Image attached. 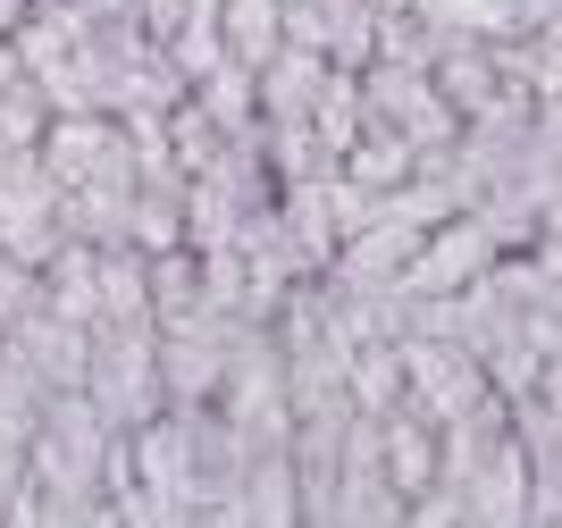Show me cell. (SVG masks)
I'll use <instances>...</instances> for the list:
<instances>
[{
  "label": "cell",
  "mask_w": 562,
  "mask_h": 528,
  "mask_svg": "<svg viewBox=\"0 0 562 528\" xmlns=\"http://www.w3.org/2000/svg\"><path fill=\"white\" fill-rule=\"evenodd\" d=\"M303 126L319 135V151H328V160H345V151H352V135H361V85L328 68V85H319V101H311V117H303Z\"/></svg>",
  "instance_id": "17"
},
{
  "label": "cell",
  "mask_w": 562,
  "mask_h": 528,
  "mask_svg": "<svg viewBox=\"0 0 562 528\" xmlns=\"http://www.w3.org/2000/svg\"><path fill=\"white\" fill-rule=\"evenodd\" d=\"M34 311H43V269H18V260H0V336H18Z\"/></svg>",
  "instance_id": "20"
},
{
  "label": "cell",
  "mask_w": 562,
  "mask_h": 528,
  "mask_svg": "<svg viewBox=\"0 0 562 528\" xmlns=\"http://www.w3.org/2000/svg\"><path fill=\"white\" fill-rule=\"evenodd\" d=\"M361 85V126H378V135H403L420 160H437V151H453V135H462V117L437 101V85H428V68H395V59H370V68L352 76Z\"/></svg>",
  "instance_id": "3"
},
{
  "label": "cell",
  "mask_w": 562,
  "mask_h": 528,
  "mask_svg": "<svg viewBox=\"0 0 562 528\" xmlns=\"http://www.w3.org/2000/svg\"><path fill=\"white\" fill-rule=\"evenodd\" d=\"M85 403L101 412V428L110 437H135L143 419H160V336L143 319H101L93 336H85Z\"/></svg>",
  "instance_id": "1"
},
{
  "label": "cell",
  "mask_w": 562,
  "mask_h": 528,
  "mask_svg": "<svg viewBox=\"0 0 562 528\" xmlns=\"http://www.w3.org/2000/svg\"><path fill=\"white\" fill-rule=\"evenodd\" d=\"M43 311L85 327V336L101 327V252L93 244H59V252L43 260Z\"/></svg>",
  "instance_id": "9"
},
{
  "label": "cell",
  "mask_w": 562,
  "mask_h": 528,
  "mask_svg": "<svg viewBox=\"0 0 562 528\" xmlns=\"http://www.w3.org/2000/svg\"><path fill=\"white\" fill-rule=\"evenodd\" d=\"M110 428L85 394H50L34 437H25V479L43 495H76V504H101V470H110Z\"/></svg>",
  "instance_id": "2"
},
{
  "label": "cell",
  "mask_w": 562,
  "mask_h": 528,
  "mask_svg": "<svg viewBox=\"0 0 562 528\" xmlns=\"http://www.w3.org/2000/svg\"><path fill=\"white\" fill-rule=\"evenodd\" d=\"M412 25L428 43H504L520 34V0H412Z\"/></svg>",
  "instance_id": "11"
},
{
  "label": "cell",
  "mask_w": 562,
  "mask_h": 528,
  "mask_svg": "<svg viewBox=\"0 0 562 528\" xmlns=\"http://www.w3.org/2000/svg\"><path fill=\"white\" fill-rule=\"evenodd\" d=\"M143 285H151V327L218 319L211 294H202V260H193V252H160V260H143Z\"/></svg>",
  "instance_id": "13"
},
{
  "label": "cell",
  "mask_w": 562,
  "mask_h": 528,
  "mask_svg": "<svg viewBox=\"0 0 562 528\" xmlns=\"http://www.w3.org/2000/svg\"><path fill=\"white\" fill-rule=\"evenodd\" d=\"M101 319H143V327H151L143 252H126V244H110V252H101Z\"/></svg>",
  "instance_id": "19"
},
{
  "label": "cell",
  "mask_w": 562,
  "mask_h": 528,
  "mask_svg": "<svg viewBox=\"0 0 562 528\" xmlns=\"http://www.w3.org/2000/svg\"><path fill=\"white\" fill-rule=\"evenodd\" d=\"M34 9V0H0V34H18V18Z\"/></svg>",
  "instance_id": "23"
},
{
  "label": "cell",
  "mask_w": 562,
  "mask_h": 528,
  "mask_svg": "<svg viewBox=\"0 0 562 528\" xmlns=\"http://www.w3.org/2000/svg\"><path fill=\"white\" fill-rule=\"evenodd\" d=\"M18 486H25V445H9V437H0V512L18 504Z\"/></svg>",
  "instance_id": "21"
},
{
  "label": "cell",
  "mask_w": 562,
  "mask_h": 528,
  "mask_svg": "<svg viewBox=\"0 0 562 528\" xmlns=\"http://www.w3.org/2000/svg\"><path fill=\"white\" fill-rule=\"evenodd\" d=\"M285 50V0H218V59L260 76Z\"/></svg>",
  "instance_id": "10"
},
{
  "label": "cell",
  "mask_w": 562,
  "mask_h": 528,
  "mask_svg": "<svg viewBox=\"0 0 562 528\" xmlns=\"http://www.w3.org/2000/svg\"><path fill=\"white\" fill-rule=\"evenodd\" d=\"M9 85H25V68H18V43L0 34V92H9Z\"/></svg>",
  "instance_id": "22"
},
{
  "label": "cell",
  "mask_w": 562,
  "mask_h": 528,
  "mask_svg": "<svg viewBox=\"0 0 562 528\" xmlns=\"http://www.w3.org/2000/svg\"><path fill=\"white\" fill-rule=\"evenodd\" d=\"M186 101H193L202 117H211V126H218L227 143L260 135V92H252V76H244V68H227V59H218V68L202 76V85H186Z\"/></svg>",
  "instance_id": "15"
},
{
  "label": "cell",
  "mask_w": 562,
  "mask_h": 528,
  "mask_svg": "<svg viewBox=\"0 0 562 528\" xmlns=\"http://www.w3.org/2000/svg\"><path fill=\"white\" fill-rule=\"evenodd\" d=\"M403 403V361H395V336H370L345 369V412L352 419H386Z\"/></svg>",
  "instance_id": "14"
},
{
  "label": "cell",
  "mask_w": 562,
  "mask_h": 528,
  "mask_svg": "<svg viewBox=\"0 0 562 528\" xmlns=\"http://www.w3.org/2000/svg\"><path fill=\"white\" fill-rule=\"evenodd\" d=\"M93 528H117V520H110V504H101V512H93Z\"/></svg>",
  "instance_id": "24"
},
{
  "label": "cell",
  "mask_w": 562,
  "mask_h": 528,
  "mask_svg": "<svg viewBox=\"0 0 562 528\" xmlns=\"http://www.w3.org/2000/svg\"><path fill=\"white\" fill-rule=\"evenodd\" d=\"M495 235L470 218V210H453V218H437V227L420 235V252L403 260V277H395V302H446V294H462L470 277H487L495 269Z\"/></svg>",
  "instance_id": "6"
},
{
  "label": "cell",
  "mask_w": 562,
  "mask_h": 528,
  "mask_svg": "<svg viewBox=\"0 0 562 528\" xmlns=\"http://www.w3.org/2000/svg\"><path fill=\"white\" fill-rule=\"evenodd\" d=\"M151 336H160V403L168 412H211L235 352V319H186V327H151Z\"/></svg>",
  "instance_id": "7"
},
{
  "label": "cell",
  "mask_w": 562,
  "mask_h": 528,
  "mask_svg": "<svg viewBox=\"0 0 562 528\" xmlns=\"http://www.w3.org/2000/svg\"><path fill=\"white\" fill-rule=\"evenodd\" d=\"M395 361H403V412L428 419V428H453L462 412L487 403V378L462 345L446 336H395Z\"/></svg>",
  "instance_id": "4"
},
{
  "label": "cell",
  "mask_w": 562,
  "mask_h": 528,
  "mask_svg": "<svg viewBox=\"0 0 562 528\" xmlns=\"http://www.w3.org/2000/svg\"><path fill=\"white\" fill-rule=\"evenodd\" d=\"M412 168H420V151L403 135H378V126H361L352 135V151L336 160V177L361 184V193H395V184H412Z\"/></svg>",
  "instance_id": "16"
},
{
  "label": "cell",
  "mask_w": 562,
  "mask_h": 528,
  "mask_svg": "<svg viewBox=\"0 0 562 528\" xmlns=\"http://www.w3.org/2000/svg\"><path fill=\"white\" fill-rule=\"evenodd\" d=\"M319 85H328V59H311V50L285 43L278 59L252 76V92H260V126H303L311 101H319Z\"/></svg>",
  "instance_id": "12"
},
{
  "label": "cell",
  "mask_w": 562,
  "mask_h": 528,
  "mask_svg": "<svg viewBox=\"0 0 562 528\" xmlns=\"http://www.w3.org/2000/svg\"><path fill=\"white\" fill-rule=\"evenodd\" d=\"M43 135H50V101L34 92V76H25V85L0 92V168L25 160V151H43Z\"/></svg>",
  "instance_id": "18"
},
{
  "label": "cell",
  "mask_w": 562,
  "mask_h": 528,
  "mask_svg": "<svg viewBox=\"0 0 562 528\" xmlns=\"http://www.w3.org/2000/svg\"><path fill=\"white\" fill-rule=\"evenodd\" d=\"M59 244H68V202H59V184H50L43 151H25V160L0 168V260L43 269Z\"/></svg>",
  "instance_id": "5"
},
{
  "label": "cell",
  "mask_w": 562,
  "mask_h": 528,
  "mask_svg": "<svg viewBox=\"0 0 562 528\" xmlns=\"http://www.w3.org/2000/svg\"><path fill=\"white\" fill-rule=\"evenodd\" d=\"M370 428H378V470H386V486H395L403 504H420L428 486H437V428L412 419L403 403L386 419H370Z\"/></svg>",
  "instance_id": "8"
}]
</instances>
